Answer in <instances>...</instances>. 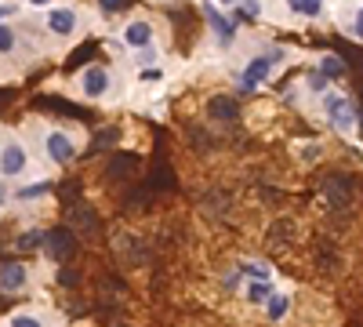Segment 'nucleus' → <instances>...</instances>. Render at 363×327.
Segmentation results:
<instances>
[{
  "instance_id": "1",
  "label": "nucleus",
  "mask_w": 363,
  "mask_h": 327,
  "mask_svg": "<svg viewBox=\"0 0 363 327\" xmlns=\"http://www.w3.org/2000/svg\"><path fill=\"white\" fill-rule=\"evenodd\" d=\"M284 58H287L284 48H269V51L251 55L244 73H240V92H255L258 84H269L272 73H277V66H284Z\"/></svg>"
},
{
  "instance_id": "2",
  "label": "nucleus",
  "mask_w": 363,
  "mask_h": 327,
  "mask_svg": "<svg viewBox=\"0 0 363 327\" xmlns=\"http://www.w3.org/2000/svg\"><path fill=\"white\" fill-rule=\"evenodd\" d=\"M40 145H44L48 164H55V167L73 164V160H77V153H80L77 138H73L66 128H48V131H44V138H40Z\"/></svg>"
},
{
  "instance_id": "3",
  "label": "nucleus",
  "mask_w": 363,
  "mask_h": 327,
  "mask_svg": "<svg viewBox=\"0 0 363 327\" xmlns=\"http://www.w3.org/2000/svg\"><path fill=\"white\" fill-rule=\"evenodd\" d=\"M109 87H113V73H109V66H102V62H91V66H84V70L77 73V92H80V99H87V102H102V99L109 95Z\"/></svg>"
},
{
  "instance_id": "4",
  "label": "nucleus",
  "mask_w": 363,
  "mask_h": 327,
  "mask_svg": "<svg viewBox=\"0 0 363 327\" xmlns=\"http://www.w3.org/2000/svg\"><path fill=\"white\" fill-rule=\"evenodd\" d=\"M44 29H48V37H55V40H73L77 29H80V11L73 4H55L44 15Z\"/></svg>"
},
{
  "instance_id": "5",
  "label": "nucleus",
  "mask_w": 363,
  "mask_h": 327,
  "mask_svg": "<svg viewBox=\"0 0 363 327\" xmlns=\"http://www.w3.org/2000/svg\"><path fill=\"white\" fill-rule=\"evenodd\" d=\"M29 171V150L18 138L0 142V178H22Z\"/></svg>"
},
{
  "instance_id": "6",
  "label": "nucleus",
  "mask_w": 363,
  "mask_h": 327,
  "mask_svg": "<svg viewBox=\"0 0 363 327\" xmlns=\"http://www.w3.org/2000/svg\"><path fill=\"white\" fill-rule=\"evenodd\" d=\"M124 44H128L131 51H142V48H149V44H157V22L145 18V15L128 18V26H124Z\"/></svg>"
},
{
  "instance_id": "7",
  "label": "nucleus",
  "mask_w": 363,
  "mask_h": 327,
  "mask_svg": "<svg viewBox=\"0 0 363 327\" xmlns=\"http://www.w3.org/2000/svg\"><path fill=\"white\" fill-rule=\"evenodd\" d=\"M203 15H207V22H211V33L218 37V44L229 48V44L236 40V26H233V18L222 15V8L215 4V0H203Z\"/></svg>"
},
{
  "instance_id": "8",
  "label": "nucleus",
  "mask_w": 363,
  "mask_h": 327,
  "mask_svg": "<svg viewBox=\"0 0 363 327\" xmlns=\"http://www.w3.org/2000/svg\"><path fill=\"white\" fill-rule=\"evenodd\" d=\"M29 287V265L22 262H4L0 265V291L4 294H22Z\"/></svg>"
},
{
  "instance_id": "9",
  "label": "nucleus",
  "mask_w": 363,
  "mask_h": 327,
  "mask_svg": "<svg viewBox=\"0 0 363 327\" xmlns=\"http://www.w3.org/2000/svg\"><path fill=\"white\" fill-rule=\"evenodd\" d=\"M327 124L335 128L338 135H352V131H356V124H359V106H356V102L345 95V102H342L335 113L327 116Z\"/></svg>"
},
{
  "instance_id": "10",
  "label": "nucleus",
  "mask_w": 363,
  "mask_h": 327,
  "mask_svg": "<svg viewBox=\"0 0 363 327\" xmlns=\"http://www.w3.org/2000/svg\"><path fill=\"white\" fill-rule=\"evenodd\" d=\"M272 294H277V284H272V280H247V284H244L247 306H265Z\"/></svg>"
},
{
  "instance_id": "11",
  "label": "nucleus",
  "mask_w": 363,
  "mask_h": 327,
  "mask_svg": "<svg viewBox=\"0 0 363 327\" xmlns=\"http://www.w3.org/2000/svg\"><path fill=\"white\" fill-rule=\"evenodd\" d=\"M287 313H291V294H287V291H277V294L265 302V316H269L272 323H280V320H287Z\"/></svg>"
},
{
  "instance_id": "12",
  "label": "nucleus",
  "mask_w": 363,
  "mask_h": 327,
  "mask_svg": "<svg viewBox=\"0 0 363 327\" xmlns=\"http://www.w3.org/2000/svg\"><path fill=\"white\" fill-rule=\"evenodd\" d=\"M287 8L301 18H323L327 15V0H287Z\"/></svg>"
},
{
  "instance_id": "13",
  "label": "nucleus",
  "mask_w": 363,
  "mask_h": 327,
  "mask_svg": "<svg viewBox=\"0 0 363 327\" xmlns=\"http://www.w3.org/2000/svg\"><path fill=\"white\" fill-rule=\"evenodd\" d=\"M316 73H320L323 80H338V77L345 73V66H342V58H335V55H320Z\"/></svg>"
},
{
  "instance_id": "14",
  "label": "nucleus",
  "mask_w": 363,
  "mask_h": 327,
  "mask_svg": "<svg viewBox=\"0 0 363 327\" xmlns=\"http://www.w3.org/2000/svg\"><path fill=\"white\" fill-rule=\"evenodd\" d=\"M18 51V33H15V26L11 22H0V58H8Z\"/></svg>"
},
{
  "instance_id": "15",
  "label": "nucleus",
  "mask_w": 363,
  "mask_h": 327,
  "mask_svg": "<svg viewBox=\"0 0 363 327\" xmlns=\"http://www.w3.org/2000/svg\"><path fill=\"white\" fill-rule=\"evenodd\" d=\"M131 58H135V66H138V70H153V66L160 62V48H157V44H149V48L135 51Z\"/></svg>"
},
{
  "instance_id": "16",
  "label": "nucleus",
  "mask_w": 363,
  "mask_h": 327,
  "mask_svg": "<svg viewBox=\"0 0 363 327\" xmlns=\"http://www.w3.org/2000/svg\"><path fill=\"white\" fill-rule=\"evenodd\" d=\"M8 327H44V320L37 313H29V309H18L8 316Z\"/></svg>"
},
{
  "instance_id": "17",
  "label": "nucleus",
  "mask_w": 363,
  "mask_h": 327,
  "mask_svg": "<svg viewBox=\"0 0 363 327\" xmlns=\"http://www.w3.org/2000/svg\"><path fill=\"white\" fill-rule=\"evenodd\" d=\"M211 116H218V121H229V116L236 113V102L233 99H211Z\"/></svg>"
},
{
  "instance_id": "18",
  "label": "nucleus",
  "mask_w": 363,
  "mask_h": 327,
  "mask_svg": "<svg viewBox=\"0 0 363 327\" xmlns=\"http://www.w3.org/2000/svg\"><path fill=\"white\" fill-rule=\"evenodd\" d=\"M244 273L251 280H272V265L269 262H244Z\"/></svg>"
},
{
  "instance_id": "19",
  "label": "nucleus",
  "mask_w": 363,
  "mask_h": 327,
  "mask_svg": "<svg viewBox=\"0 0 363 327\" xmlns=\"http://www.w3.org/2000/svg\"><path fill=\"white\" fill-rule=\"evenodd\" d=\"M342 102H345V95H342V92H327V95H320V113H323V121H327V116L335 113Z\"/></svg>"
},
{
  "instance_id": "20",
  "label": "nucleus",
  "mask_w": 363,
  "mask_h": 327,
  "mask_svg": "<svg viewBox=\"0 0 363 327\" xmlns=\"http://www.w3.org/2000/svg\"><path fill=\"white\" fill-rule=\"evenodd\" d=\"M345 33H349V37H356V40L363 44V4H359V8H352V18L345 22Z\"/></svg>"
},
{
  "instance_id": "21",
  "label": "nucleus",
  "mask_w": 363,
  "mask_h": 327,
  "mask_svg": "<svg viewBox=\"0 0 363 327\" xmlns=\"http://www.w3.org/2000/svg\"><path fill=\"white\" fill-rule=\"evenodd\" d=\"M306 87H309L313 95H327V92H330V80H323V77H320V73L313 70V73L306 77Z\"/></svg>"
},
{
  "instance_id": "22",
  "label": "nucleus",
  "mask_w": 363,
  "mask_h": 327,
  "mask_svg": "<svg viewBox=\"0 0 363 327\" xmlns=\"http://www.w3.org/2000/svg\"><path fill=\"white\" fill-rule=\"evenodd\" d=\"M48 182H37V186H26L22 193H18V200H37V196H48Z\"/></svg>"
},
{
  "instance_id": "23",
  "label": "nucleus",
  "mask_w": 363,
  "mask_h": 327,
  "mask_svg": "<svg viewBox=\"0 0 363 327\" xmlns=\"http://www.w3.org/2000/svg\"><path fill=\"white\" fill-rule=\"evenodd\" d=\"M40 244H44V233H40V229L22 233V236H18V248H40Z\"/></svg>"
},
{
  "instance_id": "24",
  "label": "nucleus",
  "mask_w": 363,
  "mask_h": 327,
  "mask_svg": "<svg viewBox=\"0 0 363 327\" xmlns=\"http://www.w3.org/2000/svg\"><path fill=\"white\" fill-rule=\"evenodd\" d=\"M95 4H99L102 15H116L120 8H124V0H95Z\"/></svg>"
},
{
  "instance_id": "25",
  "label": "nucleus",
  "mask_w": 363,
  "mask_h": 327,
  "mask_svg": "<svg viewBox=\"0 0 363 327\" xmlns=\"http://www.w3.org/2000/svg\"><path fill=\"white\" fill-rule=\"evenodd\" d=\"M236 11H244V15H251V18H258V15H262V0H244V4H240Z\"/></svg>"
},
{
  "instance_id": "26",
  "label": "nucleus",
  "mask_w": 363,
  "mask_h": 327,
  "mask_svg": "<svg viewBox=\"0 0 363 327\" xmlns=\"http://www.w3.org/2000/svg\"><path fill=\"white\" fill-rule=\"evenodd\" d=\"M222 284H225V291H244V277H240V273H233V277H225Z\"/></svg>"
},
{
  "instance_id": "27",
  "label": "nucleus",
  "mask_w": 363,
  "mask_h": 327,
  "mask_svg": "<svg viewBox=\"0 0 363 327\" xmlns=\"http://www.w3.org/2000/svg\"><path fill=\"white\" fill-rule=\"evenodd\" d=\"M8 204H11V189H8V182H4V178H0V211H4Z\"/></svg>"
},
{
  "instance_id": "28",
  "label": "nucleus",
  "mask_w": 363,
  "mask_h": 327,
  "mask_svg": "<svg viewBox=\"0 0 363 327\" xmlns=\"http://www.w3.org/2000/svg\"><path fill=\"white\" fill-rule=\"evenodd\" d=\"M22 4H26V8H44V11H48V8L58 4V0H22Z\"/></svg>"
},
{
  "instance_id": "29",
  "label": "nucleus",
  "mask_w": 363,
  "mask_h": 327,
  "mask_svg": "<svg viewBox=\"0 0 363 327\" xmlns=\"http://www.w3.org/2000/svg\"><path fill=\"white\" fill-rule=\"evenodd\" d=\"M215 4H218L222 11H236L240 4H244V0H215Z\"/></svg>"
},
{
  "instance_id": "30",
  "label": "nucleus",
  "mask_w": 363,
  "mask_h": 327,
  "mask_svg": "<svg viewBox=\"0 0 363 327\" xmlns=\"http://www.w3.org/2000/svg\"><path fill=\"white\" fill-rule=\"evenodd\" d=\"M359 121H363V116H359Z\"/></svg>"
}]
</instances>
